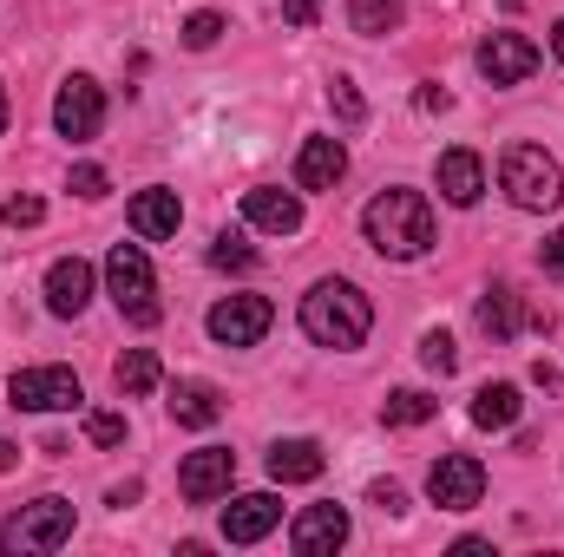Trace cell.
<instances>
[{"mask_svg":"<svg viewBox=\"0 0 564 557\" xmlns=\"http://www.w3.org/2000/svg\"><path fill=\"white\" fill-rule=\"evenodd\" d=\"M368 328H375V302H368L355 282L322 276L308 295H302V335H308L315 348L348 354V348H361V341H368Z\"/></svg>","mask_w":564,"mask_h":557,"instance_id":"cell-1","label":"cell"},{"mask_svg":"<svg viewBox=\"0 0 564 557\" xmlns=\"http://www.w3.org/2000/svg\"><path fill=\"white\" fill-rule=\"evenodd\" d=\"M361 237L375 243V256H388V263H414L433 250V204H426L421 190H381L368 210H361Z\"/></svg>","mask_w":564,"mask_h":557,"instance_id":"cell-2","label":"cell"},{"mask_svg":"<svg viewBox=\"0 0 564 557\" xmlns=\"http://www.w3.org/2000/svg\"><path fill=\"white\" fill-rule=\"evenodd\" d=\"M499 184L519 210H558L564 204V171L545 144H512L499 157Z\"/></svg>","mask_w":564,"mask_h":557,"instance_id":"cell-3","label":"cell"},{"mask_svg":"<svg viewBox=\"0 0 564 557\" xmlns=\"http://www.w3.org/2000/svg\"><path fill=\"white\" fill-rule=\"evenodd\" d=\"M66 538H73V505L66 499H33V505H20L0 525V551L7 557H46V551H59Z\"/></svg>","mask_w":564,"mask_h":557,"instance_id":"cell-4","label":"cell"},{"mask_svg":"<svg viewBox=\"0 0 564 557\" xmlns=\"http://www.w3.org/2000/svg\"><path fill=\"white\" fill-rule=\"evenodd\" d=\"M106 288H112V302H119V315L132 321V328H158V276H151V256H144L139 243H119L112 256H106Z\"/></svg>","mask_w":564,"mask_h":557,"instance_id":"cell-5","label":"cell"},{"mask_svg":"<svg viewBox=\"0 0 564 557\" xmlns=\"http://www.w3.org/2000/svg\"><path fill=\"white\" fill-rule=\"evenodd\" d=\"M7 401H13L20 414H73V407H86L73 368H13Z\"/></svg>","mask_w":564,"mask_h":557,"instance_id":"cell-6","label":"cell"},{"mask_svg":"<svg viewBox=\"0 0 564 557\" xmlns=\"http://www.w3.org/2000/svg\"><path fill=\"white\" fill-rule=\"evenodd\" d=\"M99 125H106V86L93 73H73L59 86V99H53V132L86 144V139H99Z\"/></svg>","mask_w":564,"mask_h":557,"instance_id":"cell-7","label":"cell"},{"mask_svg":"<svg viewBox=\"0 0 564 557\" xmlns=\"http://www.w3.org/2000/svg\"><path fill=\"white\" fill-rule=\"evenodd\" d=\"M270 321H276L270 295H224V302L210 308V341H217V348H257V341L270 335Z\"/></svg>","mask_w":564,"mask_h":557,"instance_id":"cell-8","label":"cell"},{"mask_svg":"<svg viewBox=\"0 0 564 557\" xmlns=\"http://www.w3.org/2000/svg\"><path fill=\"white\" fill-rule=\"evenodd\" d=\"M426 499H433L440 512H473V505L486 499V466H479L473 452H446V459H433V472H426Z\"/></svg>","mask_w":564,"mask_h":557,"instance_id":"cell-9","label":"cell"},{"mask_svg":"<svg viewBox=\"0 0 564 557\" xmlns=\"http://www.w3.org/2000/svg\"><path fill=\"white\" fill-rule=\"evenodd\" d=\"M479 73H486L492 86H525V79L539 73V46H532L525 33H486V40H479Z\"/></svg>","mask_w":564,"mask_h":557,"instance_id":"cell-10","label":"cell"},{"mask_svg":"<svg viewBox=\"0 0 564 557\" xmlns=\"http://www.w3.org/2000/svg\"><path fill=\"white\" fill-rule=\"evenodd\" d=\"M230 479H237V452H224V446H197V452L177 466V492H184L191 505L224 499V492H230Z\"/></svg>","mask_w":564,"mask_h":557,"instance_id":"cell-11","label":"cell"},{"mask_svg":"<svg viewBox=\"0 0 564 557\" xmlns=\"http://www.w3.org/2000/svg\"><path fill=\"white\" fill-rule=\"evenodd\" d=\"M276 525H282L276 492H243V499L224 505V538H230V545H257V538H270Z\"/></svg>","mask_w":564,"mask_h":557,"instance_id":"cell-12","label":"cell"},{"mask_svg":"<svg viewBox=\"0 0 564 557\" xmlns=\"http://www.w3.org/2000/svg\"><path fill=\"white\" fill-rule=\"evenodd\" d=\"M243 223L270 230V237H295L302 230V197L276 190V184H257V190H243Z\"/></svg>","mask_w":564,"mask_h":557,"instance_id":"cell-13","label":"cell"},{"mask_svg":"<svg viewBox=\"0 0 564 557\" xmlns=\"http://www.w3.org/2000/svg\"><path fill=\"white\" fill-rule=\"evenodd\" d=\"M289 545H295L302 557L341 551V545H348V512H341V505H308V512L289 525Z\"/></svg>","mask_w":564,"mask_h":557,"instance_id":"cell-14","label":"cell"},{"mask_svg":"<svg viewBox=\"0 0 564 557\" xmlns=\"http://www.w3.org/2000/svg\"><path fill=\"white\" fill-rule=\"evenodd\" d=\"M525 321H532V328H552V315H525L519 288H506V282H492V288L479 295V335H492V341H512Z\"/></svg>","mask_w":564,"mask_h":557,"instance_id":"cell-15","label":"cell"},{"mask_svg":"<svg viewBox=\"0 0 564 557\" xmlns=\"http://www.w3.org/2000/svg\"><path fill=\"white\" fill-rule=\"evenodd\" d=\"M86 302H93V263H79V256H59L53 270H46V308L53 315H86Z\"/></svg>","mask_w":564,"mask_h":557,"instance_id":"cell-16","label":"cell"},{"mask_svg":"<svg viewBox=\"0 0 564 557\" xmlns=\"http://www.w3.org/2000/svg\"><path fill=\"white\" fill-rule=\"evenodd\" d=\"M348 177V151L341 139H308L295 157V190H335Z\"/></svg>","mask_w":564,"mask_h":557,"instance_id":"cell-17","label":"cell"},{"mask_svg":"<svg viewBox=\"0 0 564 557\" xmlns=\"http://www.w3.org/2000/svg\"><path fill=\"white\" fill-rule=\"evenodd\" d=\"M440 197L459 204V210H473V204L486 197V164H479V151H446V157H440Z\"/></svg>","mask_w":564,"mask_h":557,"instance_id":"cell-18","label":"cell"},{"mask_svg":"<svg viewBox=\"0 0 564 557\" xmlns=\"http://www.w3.org/2000/svg\"><path fill=\"white\" fill-rule=\"evenodd\" d=\"M126 217H132V230H139L144 243H164V237H177L184 204H177V190H139Z\"/></svg>","mask_w":564,"mask_h":557,"instance_id":"cell-19","label":"cell"},{"mask_svg":"<svg viewBox=\"0 0 564 557\" xmlns=\"http://www.w3.org/2000/svg\"><path fill=\"white\" fill-rule=\"evenodd\" d=\"M322 466H328V452L315 439H276L270 446V479L276 485H308V479H322Z\"/></svg>","mask_w":564,"mask_h":557,"instance_id":"cell-20","label":"cell"},{"mask_svg":"<svg viewBox=\"0 0 564 557\" xmlns=\"http://www.w3.org/2000/svg\"><path fill=\"white\" fill-rule=\"evenodd\" d=\"M171 419L204 433V426H217V419H224V394H217L210 381H177V387H171Z\"/></svg>","mask_w":564,"mask_h":557,"instance_id":"cell-21","label":"cell"},{"mask_svg":"<svg viewBox=\"0 0 564 557\" xmlns=\"http://www.w3.org/2000/svg\"><path fill=\"white\" fill-rule=\"evenodd\" d=\"M519 387L512 381H492V387H479L473 394V426H486V433H506V426H519Z\"/></svg>","mask_w":564,"mask_h":557,"instance_id":"cell-22","label":"cell"},{"mask_svg":"<svg viewBox=\"0 0 564 557\" xmlns=\"http://www.w3.org/2000/svg\"><path fill=\"white\" fill-rule=\"evenodd\" d=\"M408 20V0H348V26L361 33V40H381V33H394Z\"/></svg>","mask_w":564,"mask_h":557,"instance_id":"cell-23","label":"cell"},{"mask_svg":"<svg viewBox=\"0 0 564 557\" xmlns=\"http://www.w3.org/2000/svg\"><path fill=\"white\" fill-rule=\"evenodd\" d=\"M112 381H119V394H126V401L151 394V387H158V354H151V348H126V354H119V368H112Z\"/></svg>","mask_w":564,"mask_h":557,"instance_id":"cell-24","label":"cell"},{"mask_svg":"<svg viewBox=\"0 0 564 557\" xmlns=\"http://www.w3.org/2000/svg\"><path fill=\"white\" fill-rule=\"evenodd\" d=\"M433 414H440V401H433L426 387H401V394L381 401V419H388V426H426Z\"/></svg>","mask_w":564,"mask_h":557,"instance_id":"cell-25","label":"cell"},{"mask_svg":"<svg viewBox=\"0 0 564 557\" xmlns=\"http://www.w3.org/2000/svg\"><path fill=\"white\" fill-rule=\"evenodd\" d=\"M40 217H46L40 197H26V190H7V197H0V223H7V230H33Z\"/></svg>","mask_w":564,"mask_h":557,"instance_id":"cell-26","label":"cell"},{"mask_svg":"<svg viewBox=\"0 0 564 557\" xmlns=\"http://www.w3.org/2000/svg\"><path fill=\"white\" fill-rule=\"evenodd\" d=\"M224 26H230L224 13H191V20H184V46H191V53H210V46L224 40Z\"/></svg>","mask_w":564,"mask_h":557,"instance_id":"cell-27","label":"cell"},{"mask_svg":"<svg viewBox=\"0 0 564 557\" xmlns=\"http://www.w3.org/2000/svg\"><path fill=\"white\" fill-rule=\"evenodd\" d=\"M421 361L433 368V374H453V368H459V348H453V335H446V328L421 335Z\"/></svg>","mask_w":564,"mask_h":557,"instance_id":"cell-28","label":"cell"},{"mask_svg":"<svg viewBox=\"0 0 564 557\" xmlns=\"http://www.w3.org/2000/svg\"><path fill=\"white\" fill-rule=\"evenodd\" d=\"M328 106H335L348 125H361V119H368V99L355 92V79H335V86H328Z\"/></svg>","mask_w":564,"mask_h":557,"instance_id":"cell-29","label":"cell"},{"mask_svg":"<svg viewBox=\"0 0 564 557\" xmlns=\"http://www.w3.org/2000/svg\"><path fill=\"white\" fill-rule=\"evenodd\" d=\"M210 263H217V270H250V263H257V250H250L243 237H230V230H224V237H217V250H210Z\"/></svg>","mask_w":564,"mask_h":557,"instance_id":"cell-30","label":"cell"},{"mask_svg":"<svg viewBox=\"0 0 564 557\" xmlns=\"http://www.w3.org/2000/svg\"><path fill=\"white\" fill-rule=\"evenodd\" d=\"M66 190H73V197H86V204H99L112 184H106V171H99V164H79V171L66 177Z\"/></svg>","mask_w":564,"mask_h":557,"instance_id":"cell-31","label":"cell"},{"mask_svg":"<svg viewBox=\"0 0 564 557\" xmlns=\"http://www.w3.org/2000/svg\"><path fill=\"white\" fill-rule=\"evenodd\" d=\"M86 439L93 446H126V414H86Z\"/></svg>","mask_w":564,"mask_h":557,"instance_id":"cell-32","label":"cell"},{"mask_svg":"<svg viewBox=\"0 0 564 557\" xmlns=\"http://www.w3.org/2000/svg\"><path fill=\"white\" fill-rule=\"evenodd\" d=\"M368 505H381L388 518H401V512H408V492H401L394 479H375V485H368Z\"/></svg>","mask_w":564,"mask_h":557,"instance_id":"cell-33","label":"cell"},{"mask_svg":"<svg viewBox=\"0 0 564 557\" xmlns=\"http://www.w3.org/2000/svg\"><path fill=\"white\" fill-rule=\"evenodd\" d=\"M539 270H545V276H564V230H552V237L539 243Z\"/></svg>","mask_w":564,"mask_h":557,"instance_id":"cell-34","label":"cell"},{"mask_svg":"<svg viewBox=\"0 0 564 557\" xmlns=\"http://www.w3.org/2000/svg\"><path fill=\"white\" fill-rule=\"evenodd\" d=\"M282 20L289 26H315L322 20V0H282Z\"/></svg>","mask_w":564,"mask_h":557,"instance_id":"cell-35","label":"cell"},{"mask_svg":"<svg viewBox=\"0 0 564 557\" xmlns=\"http://www.w3.org/2000/svg\"><path fill=\"white\" fill-rule=\"evenodd\" d=\"M414 106H421V112H446V106H453V92H446V86H421V92H414Z\"/></svg>","mask_w":564,"mask_h":557,"instance_id":"cell-36","label":"cell"},{"mask_svg":"<svg viewBox=\"0 0 564 557\" xmlns=\"http://www.w3.org/2000/svg\"><path fill=\"white\" fill-rule=\"evenodd\" d=\"M139 492H144L139 479H126V485H112V505H119V512H126V505H139Z\"/></svg>","mask_w":564,"mask_h":557,"instance_id":"cell-37","label":"cell"},{"mask_svg":"<svg viewBox=\"0 0 564 557\" xmlns=\"http://www.w3.org/2000/svg\"><path fill=\"white\" fill-rule=\"evenodd\" d=\"M532 381H539V387H558L564 374H558V368H552V361H532Z\"/></svg>","mask_w":564,"mask_h":557,"instance_id":"cell-38","label":"cell"},{"mask_svg":"<svg viewBox=\"0 0 564 557\" xmlns=\"http://www.w3.org/2000/svg\"><path fill=\"white\" fill-rule=\"evenodd\" d=\"M13 466H20V446H7V439H0V472H13Z\"/></svg>","mask_w":564,"mask_h":557,"instance_id":"cell-39","label":"cell"},{"mask_svg":"<svg viewBox=\"0 0 564 557\" xmlns=\"http://www.w3.org/2000/svg\"><path fill=\"white\" fill-rule=\"evenodd\" d=\"M552 53H558V66H564V20L552 26Z\"/></svg>","mask_w":564,"mask_h":557,"instance_id":"cell-40","label":"cell"},{"mask_svg":"<svg viewBox=\"0 0 564 557\" xmlns=\"http://www.w3.org/2000/svg\"><path fill=\"white\" fill-rule=\"evenodd\" d=\"M0 132H7V86H0Z\"/></svg>","mask_w":564,"mask_h":557,"instance_id":"cell-41","label":"cell"}]
</instances>
